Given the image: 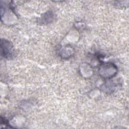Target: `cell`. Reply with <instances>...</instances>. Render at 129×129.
Returning a JSON list of instances; mask_svg holds the SVG:
<instances>
[{"mask_svg": "<svg viewBox=\"0 0 129 129\" xmlns=\"http://www.w3.org/2000/svg\"><path fill=\"white\" fill-rule=\"evenodd\" d=\"M2 43V53L4 54V56L5 57H9L12 52L13 48L12 46L7 41H4V44L1 42Z\"/></svg>", "mask_w": 129, "mask_h": 129, "instance_id": "1", "label": "cell"}]
</instances>
